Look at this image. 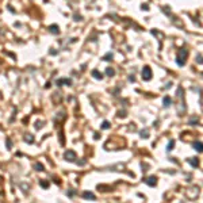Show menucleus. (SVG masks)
<instances>
[{
  "mask_svg": "<svg viewBox=\"0 0 203 203\" xmlns=\"http://www.w3.org/2000/svg\"><path fill=\"white\" fill-rule=\"evenodd\" d=\"M192 146H194V149H195L196 152L202 153V142H200V141H195L194 144H192Z\"/></svg>",
  "mask_w": 203,
  "mask_h": 203,
  "instance_id": "nucleus-7",
  "label": "nucleus"
},
{
  "mask_svg": "<svg viewBox=\"0 0 203 203\" xmlns=\"http://www.w3.org/2000/svg\"><path fill=\"white\" fill-rule=\"evenodd\" d=\"M64 157H65V160H67V161H70V162L76 161V153L73 150H67L64 153Z\"/></svg>",
  "mask_w": 203,
  "mask_h": 203,
  "instance_id": "nucleus-3",
  "label": "nucleus"
},
{
  "mask_svg": "<svg viewBox=\"0 0 203 203\" xmlns=\"http://www.w3.org/2000/svg\"><path fill=\"white\" fill-rule=\"evenodd\" d=\"M75 20L77 22V20H81V16L80 15H75Z\"/></svg>",
  "mask_w": 203,
  "mask_h": 203,
  "instance_id": "nucleus-26",
  "label": "nucleus"
},
{
  "mask_svg": "<svg viewBox=\"0 0 203 203\" xmlns=\"http://www.w3.org/2000/svg\"><path fill=\"white\" fill-rule=\"evenodd\" d=\"M162 103H164V107H169V106L172 104V99L169 98V96H165L164 100H162Z\"/></svg>",
  "mask_w": 203,
  "mask_h": 203,
  "instance_id": "nucleus-11",
  "label": "nucleus"
},
{
  "mask_svg": "<svg viewBox=\"0 0 203 203\" xmlns=\"http://www.w3.org/2000/svg\"><path fill=\"white\" fill-rule=\"evenodd\" d=\"M83 198H84V199H91V200H95L96 199L95 194H92V192H90V191H85L84 194H83Z\"/></svg>",
  "mask_w": 203,
  "mask_h": 203,
  "instance_id": "nucleus-6",
  "label": "nucleus"
},
{
  "mask_svg": "<svg viewBox=\"0 0 203 203\" xmlns=\"http://www.w3.org/2000/svg\"><path fill=\"white\" fill-rule=\"evenodd\" d=\"M56 83H57V85H62V84L72 85V80H70V79H60V80H57Z\"/></svg>",
  "mask_w": 203,
  "mask_h": 203,
  "instance_id": "nucleus-5",
  "label": "nucleus"
},
{
  "mask_svg": "<svg viewBox=\"0 0 203 203\" xmlns=\"http://www.w3.org/2000/svg\"><path fill=\"white\" fill-rule=\"evenodd\" d=\"M24 141H26L27 144H33V142H34V138H33L31 134H26V137H24Z\"/></svg>",
  "mask_w": 203,
  "mask_h": 203,
  "instance_id": "nucleus-14",
  "label": "nucleus"
},
{
  "mask_svg": "<svg viewBox=\"0 0 203 203\" xmlns=\"http://www.w3.org/2000/svg\"><path fill=\"white\" fill-rule=\"evenodd\" d=\"M129 80H130V81H134V80H135V77H134V76H130V77H129Z\"/></svg>",
  "mask_w": 203,
  "mask_h": 203,
  "instance_id": "nucleus-29",
  "label": "nucleus"
},
{
  "mask_svg": "<svg viewBox=\"0 0 203 203\" xmlns=\"http://www.w3.org/2000/svg\"><path fill=\"white\" fill-rule=\"evenodd\" d=\"M41 125H42V122H37V129H41V127H42Z\"/></svg>",
  "mask_w": 203,
  "mask_h": 203,
  "instance_id": "nucleus-28",
  "label": "nucleus"
},
{
  "mask_svg": "<svg viewBox=\"0 0 203 203\" xmlns=\"http://www.w3.org/2000/svg\"><path fill=\"white\" fill-rule=\"evenodd\" d=\"M162 11H164V12H167V14H168V15L171 14V10H169L168 7H162Z\"/></svg>",
  "mask_w": 203,
  "mask_h": 203,
  "instance_id": "nucleus-23",
  "label": "nucleus"
},
{
  "mask_svg": "<svg viewBox=\"0 0 203 203\" xmlns=\"http://www.w3.org/2000/svg\"><path fill=\"white\" fill-rule=\"evenodd\" d=\"M139 135H141L142 138H149V130H148V129L141 130V131H139Z\"/></svg>",
  "mask_w": 203,
  "mask_h": 203,
  "instance_id": "nucleus-12",
  "label": "nucleus"
},
{
  "mask_svg": "<svg viewBox=\"0 0 203 203\" xmlns=\"http://www.w3.org/2000/svg\"><path fill=\"white\" fill-rule=\"evenodd\" d=\"M142 10H145V11H148V10H149L148 4H144V6H142Z\"/></svg>",
  "mask_w": 203,
  "mask_h": 203,
  "instance_id": "nucleus-27",
  "label": "nucleus"
},
{
  "mask_svg": "<svg viewBox=\"0 0 203 203\" xmlns=\"http://www.w3.org/2000/svg\"><path fill=\"white\" fill-rule=\"evenodd\" d=\"M173 146H175V141H173V139H171V141H169V144H168V146H167V152H171L172 149H173Z\"/></svg>",
  "mask_w": 203,
  "mask_h": 203,
  "instance_id": "nucleus-16",
  "label": "nucleus"
},
{
  "mask_svg": "<svg viewBox=\"0 0 203 203\" xmlns=\"http://www.w3.org/2000/svg\"><path fill=\"white\" fill-rule=\"evenodd\" d=\"M67 195H68L69 198H73V196L76 195V191H75V190H69V191L67 192Z\"/></svg>",
  "mask_w": 203,
  "mask_h": 203,
  "instance_id": "nucleus-20",
  "label": "nucleus"
},
{
  "mask_svg": "<svg viewBox=\"0 0 203 203\" xmlns=\"http://www.w3.org/2000/svg\"><path fill=\"white\" fill-rule=\"evenodd\" d=\"M85 162H87V160H80V161H77V165H84Z\"/></svg>",
  "mask_w": 203,
  "mask_h": 203,
  "instance_id": "nucleus-24",
  "label": "nucleus"
},
{
  "mask_svg": "<svg viewBox=\"0 0 203 203\" xmlns=\"http://www.w3.org/2000/svg\"><path fill=\"white\" fill-rule=\"evenodd\" d=\"M108 60H113V53H107V54L103 57V61H108Z\"/></svg>",
  "mask_w": 203,
  "mask_h": 203,
  "instance_id": "nucleus-19",
  "label": "nucleus"
},
{
  "mask_svg": "<svg viewBox=\"0 0 203 203\" xmlns=\"http://www.w3.org/2000/svg\"><path fill=\"white\" fill-rule=\"evenodd\" d=\"M110 122L108 121H104L103 123H102V129H104V130H107V129H110Z\"/></svg>",
  "mask_w": 203,
  "mask_h": 203,
  "instance_id": "nucleus-18",
  "label": "nucleus"
},
{
  "mask_svg": "<svg viewBox=\"0 0 203 203\" xmlns=\"http://www.w3.org/2000/svg\"><path fill=\"white\" fill-rule=\"evenodd\" d=\"M196 62H198V64H202V54H198V57H196Z\"/></svg>",
  "mask_w": 203,
  "mask_h": 203,
  "instance_id": "nucleus-22",
  "label": "nucleus"
},
{
  "mask_svg": "<svg viewBox=\"0 0 203 203\" xmlns=\"http://www.w3.org/2000/svg\"><path fill=\"white\" fill-rule=\"evenodd\" d=\"M12 148V142L10 138H7V149H11Z\"/></svg>",
  "mask_w": 203,
  "mask_h": 203,
  "instance_id": "nucleus-21",
  "label": "nucleus"
},
{
  "mask_svg": "<svg viewBox=\"0 0 203 203\" xmlns=\"http://www.w3.org/2000/svg\"><path fill=\"white\" fill-rule=\"evenodd\" d=\"M49 31L52 33V34H58V33H60V29H58L57 24H52V26L49 27Z\"/></svg>",
  "mask_w": 203,
  "mask_h": 203,
  "instance_id": "nucleus-9",
  "label": "nucleus"
},
{
  "mask_svg": "<svg viewBox=\"0 0 203 203\" xmlns=\"http://www.w3.org/2000/svg\"><path fill=\"white\" fill-rule=\"evenodd\" d=\"M106 75H107V76H111V77H113V76L115 75V72H114L113 68H107V69H106Z\"/></svg>",
  "mask_w": 203,
  "mask_h": 203,
  "instance_id": "nucleus-17",
  "label": "nucleus"
},
{
  "mask_svg": "<svg viewBox=\"0 0 203 203\" xmlns=\"http://www.w3.org/2000/svg\"><path fill=\"white\" fill-rule=\"evenodd\" d=\"M152 76H153V73H152L150 67H144V69H142V79L145 81H149L152 79Z\"/></svg>",
  "mask_w": 203,
  "mask_h": 203,
  "instance_id": "nucleus-2",
  "label": "nucleus"
},
{
  "mask_svg": "<svg viewBox=\"0 0 203 203\" xmlns=\"http://www.w3.org/2000/svg\"><path fill=\"white\" fill-rule=\"evenodd\" d=\"M187 57H188V50L186 47H181L176 54V64L179 67H184V64H186V61H187Z\"/></svg>",
  "mask_w": 203,
  "mask_h": 203,
  "instance_id": "nucleus-1",
  "label": "nucleus"
},
{
  "mask_svg": "<svg viewBox=\"0 0 203 203\" xmlns=\"http://www.w3.org/2000/svg\"><path fill=\"white\" fill-rule=\"evenodd\" d=\"M198 122V119L196 118H192V119H190V123H196Z\"/></svg>",
  "mask_w": 203,
  "mask_h": 203,
  "instance_id": "nucleus-25",
  "label": "nucleus"
},
{
  "mask_svg": "<svg viewBox=\"0 0 203 203\" xmlns=\"http://www.w3.org/2000/svg\"><path fill=\"white\" fill-rule=\"evenodd\" d=\"M39 184H41V187H42V188H49V186H50V183L47 181V180H41Z\"/></svg>",
  "mask_w": 203,
  "mask_h": 203,
  "instance_id": "nucleus-13",
  "label": "nucleus"
},
{
  "mask_svg": "<svg viewBox=\"0 0 203 203\" xmlns=\"http://www.w3.org/2000/svg\"><path fill=\"white\" fill-rule=\"evenodd\" d=\"M187 161H188L194 168H196V167L199 165V161H198V158H195V157H190V158H187Z\"/></svg>",
  "mask_w": 203,
  "mask_h": 203,
  "instance_id": "nucleus-8",
  "label": "nucleus"
},
{
  "mask_svg": "<svg viewBox=\"0 0 203 203\" xmlns=\"http://www.w3.org/2000/svg\"><path fill=\"white\" fill-rule=\"evenodd\" d=\"M34 168L37 169V171H39V172H42L44 171V165H42V164H41V162H35V165H34Z\"/></svg>",
  "mask_w": 203,
  "mask_h": 203,
  "instance_id": "nucleus-15",
  "label": "nucleus"
},
{
  "mask_svg": "<svg viewBox=\"0 0 203 203\" xmlns=\"http://www.w3.org/2000/svg\"><path fill=\"white\" fill-rule=\"evenodd\" d=\"M145 183L148 184L149 187H154V186L157 184V177H156V176H149L148 179L145 180Z\"/></svg>",
  "mask_w": 203,
  "mask_h": 203,
  "instance_id": "nucleus-4",
  "label": "nucleus"
},
{
  "mask_svg": "<svg viewBox=\"0 0 203 203\" xmlns=\"http://www.w3.org/2000/svg\"><path fill=\"white\" fill-rule=\"evenodd\" d=\"M92 77H95L96 80H102V79H103V75H102L100 72H99V70H92Z\"/></svg>",
  "mask_w": 203,
  "mask_h": 203,
  "instance_id": "nucleus-10",
  "label": "nucleus"
}]
</instances>
